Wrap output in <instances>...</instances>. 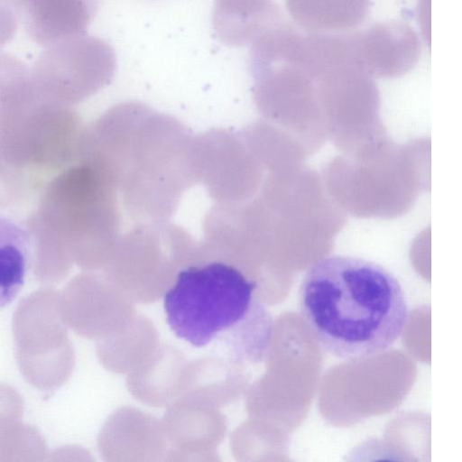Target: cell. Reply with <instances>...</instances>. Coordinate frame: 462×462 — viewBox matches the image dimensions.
I'll list each match as a JSON object with an SVG mask.
<instances>
[{
    "mask_svg": "<svg viewBox=\"0 0 462 462\" xmlns=\"http://www.w3.org/2000/svg\"><path fill=\"white\" fill-rule=\"evenodd\" d=\"M302 317L320 347L342 360L380 355L405 330L409 311L397 278L359 257L330 255L315 262L299 288Z\"/></svg>",
    "mask_w": 462,
    "mask_h": 462,
    "instance_id": "1",
    "label": "cell"
},
{
    "mask_svg": "<svg viewBox=\"0 0 462 462\" xmlns=\"http://www.w3.org/2000/svg\"><path fill=\"white\" fill-rule=\"evenodd\" d=\"M255 283L222 262L192 265L179 272L163 298L170 329L189 345L204 347L226 333H236L243 353L267 346L273 322L254 291Z\"/></svg>",
    "mask_w": 462,
    "mask_h": 462,
    "instance_id": "2",
    "label": "cell"
},
{
    "mask_svg": "<svg viewBox=\"0 0 462 462\" xmlns=\"http://www.w3.org/2000/svg\"><path fill=\"white\" fill-rule=\"evenodd\" d=\"M47 47L31 75L34 88L44 97H85L105 84L116 69L114 50L98 37L81 34Z\"/></svg>",
    "mask_w": 462,
    "mask_h": 462,
    "instance_id": "3",
    "label": "cell"
},
{
    "mask_svg": "<svg viewBox=\"0 0 462 462\" xmlns=\"http://www.w3.org/2000/svg\"><path fill=\"white\" fill-rule=\"evenodd\" d=\"M100 0H31L24 9L31 39L50 46L84 34Z\"/></svg>",
    "mask_w": 462,
    "mask_h": 462,
    "instance_id": "4",
    "label": "cell"
},
{
    "mask_svg": "<svg viewBox=\"0 0 462 462\" xmlns=\"http://www.w3.org/2000/svg\"><path fill=\"white\" fill-rule=\"evenodd\" d=\"M32 245L26 228L0 215V310L16 298L24 284Z\"/></svg>",
    "mask_w": 462,
    "mask_h": 462,
    "instance_id": "5",
    "label": "cell"
},
{
    "mask_svg": "<svg viewBox=\"0 0 462 462\" xmlns=\"http://www.w3.org/2000/svg\"><path fill=\"white\" fill-rule=\"evenodd\" d=\"M269 0H215L213 24L220 40L232 46L254 39L267 18Z\"/></svg>",
    "mask_w": 462,
    "mask_h": 462,
    "instance_id": "6",
    "label": "cell"
},
{
    "mask_svg": "<svg viewBox=\"0 0 462 462\" xmlns=\"http://www.w3.org/2000/svg\"><path fill=\"white\" fill-rule=\"evenodd\" d=\"M30 77L27 67L19 59L0 53V97Z\"/></svg>",
    "mask_w": 462,
    "mask_h": 462,
    "instance_id": "7",
    "label": "cell"
},
{
    "mask_svg": "<svg viewBox=\"0 0 462 462\" xmlns=\"http://www.w3.org/2000/svg\"><path fill=\"white\" fill-rule=\"evenodd\" d=\"M16 29L17 20L12 7L0 0V48L14 38Z\"/></svg>",
    "mask_w": 462,
    "mask_h": 462,
    "instance_id": "8",
    "label": "cell"
},
{
    "mask_svg": "<svg viewBox=\"0 0 462 462\" xmlns=\"http://www.w3.org/2000/svg\"><path fill=\"white\" fill-rule=\"evenodd\" d=\"M12 8L25 9L31 0H2Z\"/></svg>",
    "mask_w": 462,
    "mask_h": 462,
    "instance_id": "9",
    "label": "cell"
}]
</instances>
